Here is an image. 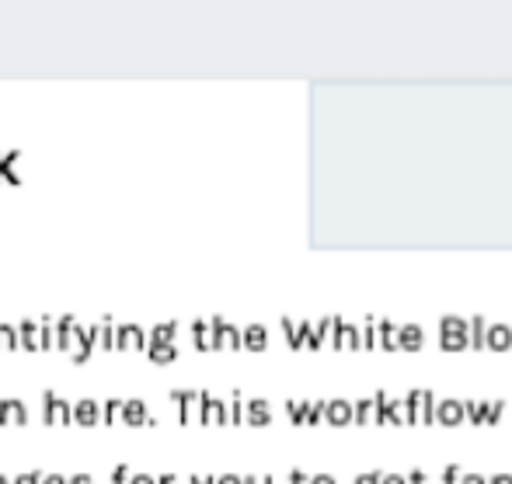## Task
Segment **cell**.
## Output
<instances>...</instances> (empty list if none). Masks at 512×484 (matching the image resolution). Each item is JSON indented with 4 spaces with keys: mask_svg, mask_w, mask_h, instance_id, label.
Returning a JSON list of instances; mask_svg holds the SVG:
<instances>
[{
    "mask_svg": "<svg viewBox=\"0 0 512 484\" xmlns=\"http://www.w3.org/2000/svg\"><path fill=\"white\" fill-rule=\"evenodd\" d=\"M401 408H408L401 418H408V425H432L436 422V397H432V390H411L408 401L401 404Z\"/></svg>",
    "mask_w": 512,
    "mask_h": 484,
    "instance_id": "obj_1",
    "label": "cell"
},
{
    "mask_svg": "<svg viewBox=\"0 0 512 484\" xmlns=\"http://www.w3.org/2000/svg\"><path fill=\"white\" fill-rule=\"evenodd\" d=\"M331 345L335 349H363V335H359V328L356 324H345V321H338V317H331Z\"/></svg>",
    "mask_w": 512,
    "mask_h": 484,
    "instance_id": "obj_2",
    "label": "cell"
},
{
    "mask_svg": "<svg viewBox=\"0 0 512 484\" xmlns=\"http://www.w3.org/2000/svg\"><path fill=\"white\" fill-rule=\"evenodd\" d=\"M401 404L398 401H391V397L380 390L377 397H373V422H391V425H401L405 418H401Z\"/></svg>",
    "mask_w": 512,
    "mask_h": 484,
    "instance_id": "obj_3",
    "label": "cell"
},
{
    "mask_svg": "<svg viewBox=\"0 0 512 484\" xmlns=\"http://www.w3.org/2000/svg\"><path fill=\"white\" fill-rule=\"evenodd\" d=\"M394 342H398V349H405V352H418L425 342L422 324H401V328L394 331Z\"/></svg>",
    "mask_w": 512,
    "mask_h": 484,
    "instance_id": "obj_4",
    "label": "cell"
},
{
    "mask_svg": "<svg viewBox=\"0 0 512 484\" xmlns=\"http://www.w3.org/2000/svg\"><path fill=\"white\" fill-rule=\"evenodd\" d=\"M509 345H512V328H509V324H488V328H485V349L506 352Z\"/></svg>",
    "mask_w": 512,
    "mask_h": 484,
    "instance_id": "obj_5",
    "label": "cell"
},
{
    "mask_svg": "<svg viewBox=\"0 0 512 484\" xmlns=\"http://www.w3.org/2000/svg\"><path fill=\"white\" fill-rule=\"evenodd\" d=\"M436 422H439V425H460V422H464V404L453 401V397L439 401V404H436Z\"/></svg>",
    "mask_w": 512,
    "mask_h": 484,
    "instance_id": "obj_6",
    "label": "cell"
},
{
    "mask_svg": "<svg viewBox=\"0 0 512 484\" xmlns=\"http://www.w3.org/2000/svg\"><path fill=\"white\" fill-rule=\"evenodd\" d=\"M324 418L331 425H349L352 422V404L349 401H328L324 404Z\"/></svg>",
    "mask_w": 512,
    "mask_h": 484,
    "instance_id": "obj_7",
    "label": "cell"
},
{
    "mask_svg": "<svg viewBox=\"0 0 512 484\" xmlns=\"http://www.w3.org/2000/svg\"><path fill=\"white\" fill-rule=\"evenodd\" d=\"M439 335H450V338H467V321L457 314H446L443 324H439Z\"/></svg>",
    "mask_w": 512,
    "mask_h": 484,
    "instance_id": "obj_8",
    "label": "cell"
},
{
    "mask_svg": "<svg viewBox=\"0 0 512 484\" xmlns=\"http://www.w3.org/2000/svg\"><path fill=\"white\" fill-rule=\"evenodd\" d=\"M485 317H471L467 321V345H478V349H485Z\"/></svg>",
    "mask_w": 512,
    "mask_h": 484,
    "instance_id": "obj_9",
    "label": "cell"
},
{
    "mask_svg": "<svg viewBox=\"0 0 512 484\" xmlns=\"http://www.w3.org/2000/svg\"><path fill=\"white\" fill-rule=\"evenodd\" d=\"M265 342H269V335H265L262 324H251V328L244 331V345H248V349L262 352V349H265Z\"/></svg>",
    "mask_w": 512,
    "mask_h": 484,
    "instance_id": "obj_10",
    "label": "cell"
},
{
    "mask_svg": "<svg viewBox=\"0 0 512 484\" xmlns=\"http://www.w3.org/2000/svg\"><path fill=\"white\" fill-rule=\"evenodd\" d=\"M352 422H359V425L373 422V397H366V401L352 404Z\"/></svg>",
    "mask_w": 512,
    "mask_h": 484,
    "instance_id": "obj_11",
    "label": "cell"
},
{
    "mask_svg": "<svg viewBox=\"0 0 512 484\" xmlns=\"http://www.w3.org/2000/svg\"><path fill=\"white\" fill-rule=\"evenodd\" d=\"M394 331H398V324L380 321V345H384L387 352H398V342H394Z\"/></svg>",
    "mask_w": 512,
    "mask_h": 484,
    "instance_id": "obj_12",
    "label": "cell"
},
{
    "mask_svg": "<svg viewBox=\"0 0 512 484\" xmlns=\"http://www.w3.org/2000/svg\"><path fill=\"white\" fill-rule=\"evenodd\" d=\"M248 418H251V422H255V425H265V422H269V404H265V401H251L248 404Z\"/></svg>",
    "mask_w": 512,
    "mask_h": 484,
    "instance_id": "obj_13",
    "label": "cell"
},
{
    "mask_svg": "<svg viewBox=\"0 0 512 484\" xmlns=\"http://www.w3.org/2000/svg\"><path fill=\"white\" fill-rule=\"evenodd\" d=\"M464 418H471L474 425H485V404L467 401V404H464Z\"/></svg>",
    "mask_w": 512,
    "mask_h": 484,
    "instance_id": "obj_14",
    "label": "cell"
},
{
    "mask_svg": "<svg viewBox=\"0 0 512 484\" xmlns=\"http://www.w3.org/2000/svg\"><path fill=\"white\" fill-rule=\"evenodd\" d=\"M502 408H506V404L502 401H485V425H495L502 418Z\"/></svg>",
    "mask_w": 512,
    "mask_h": 484,
    "instance_id": "obj_15",
    "label": "cell"
},
{
    "mask_svg": "<svg viewBox=\"0 0 512 484\" xmlns=\"http://www.w3.org/2000/svg\"><path fill=\"white\" fill-rule=\"evenodd\" d=\"M286 408H290V418H293V422H307L310 404H297V401H290V404H286Z\"/></svg>",
    "mask_w": 512,
    "mask_h": 484,
    "instance_id": "obj_16",
    "label": "cell"
},
{
    "mask_svg": "<svg viewBox=\"0 0 512 484\" xmlns=\"http://www.w3.org/2000/svg\"><path fill=\"white\" fill-rule=\"evenodd\" d=\"M283 328H286V338H290L293 349H297V345H304V342H300V328H293V321H283Z\"/></svg>",
    "mask_w": 512,
    "mask_h": 484,
    "instance_id": "obj_17",
    "label": "cell"
},
{
    "mask_svg": "<svg viewBox=\"0 0 512 484\" xmlns=\"http://www.w3.org/2000/svg\"><path fill=\"white\" fill-rule=\"evenodd\" d=\"M443 484H460V464H450L443 471Z\"/></svg>",
    "mask_w": 512,
    "mask_h": 484,
    "instance_id": "obj_18",
    "label": "cell"
},
{
    "mask_svg": "<svg viewBox=\"0 0 512 484\" xmlns=\"http://www.w3.org/2000/svg\"><path fill=\"white\" fill-rule=\"evenodd\" d=\"M77 418H81V422H95V404L84 401V404H81V411H77Z\"/></svg>",
    "mask_w": 512,
    "mask_h": 484,
    "instance_id": "obj_19",
    "label": "cell"
},
{
    "mask_svg": "<svg viewBox=\"0 0 512 484\" xmlns=\"http://www.w3.org/2000/svg\"><path fill=\"white\" fill-rule=\"evenodd\" d=\"M321 418H324V401H321V404H310L307 422H310V425H317V422H321Z\"/></svg>",
    "mask_w": 512,
    "mask_h": 484,
    "instance_id": "obj_20",
    "label": "cell"
},
{
    "mask_svg": "<svg viewBox=\"0 0 512 484\" xmlns=\"http://www.w3.org/2000/svg\"><path fill=\"white\" fill-rule=\"evenodd\" d=\"M126 408H129V411H126V418H129V422H140V418H143V411H140L143 404H126Z\"/></svg>",
    "mask_w": 512,
    "mask_h": 484,
    "instance_id": "obj_21",
    "label": "cell"
},
{
    "mask_svg": "<svg viewBox=\"0 0 512 484\" xmlns=\"http://www.w3.org/2000/svg\"><path fill=\"white\" fill-rule=\"evenodd\" d=\"M380 484H408V481L401 478V474H384V478H380Z\"/></svg>",
    "mask_w": 512,
    "mask_h": 484,
    "instance_id": "obj_22",
    "label": "cell"
},
{
    "mask_svg": "<svg viewBox=\"0 0 512 484\" xmlns=\"http://www.w3.org/2000/svg\"><path fill=\"white\" fill-rule=\"evenodd\" d=\"M460 484H488V481L478 478V474H464V478H460Z\"/></svg>",
    "mask_w": 512,
    "mask_h": 484,
    "instance_id": "obj_23",
    "label": "cell"
},
{
    "mask_svg": "<svg viewBox=\"0 0 512 484\" xmlns=\"http://www.w3.org/2000/svg\"><path fill=\"white\" fill-rule=\"evenodd\" d=\"M356 484H380V474H363Z\"/></svg>",
    "mask_w": 512,
    "mask_h": 484,
    "instance_id": "obj_24",
    "label": "cell"
},
{
    "mask_svg": "<svg viewBox=\"0 0 512 484\" xmlns=\"http://www.w3.org/2000/svg\"><path fill=\"white\" fill-rule=\"evenodd\" d=\"M408 484H425V474L422 471H411V478H405Z\"/></svg>",
    "mask_w": 512,
    "mask_h": 484,
    "instance_id": "obj_25",
    "label": "cell"
},
{
    "mask_svg": "<svg viewBox=\"0 0 512 484\" xmlns=\"http://www.w3.org/2000/svg\"><path fill=\"white\" fill-rule=\"evenodd\" d=\"M310 484H335V478H328V474H317V478H310Z\"/></svg>",
    "mask_w": 512,
    "mask_h": 484,
    "instance_id": "obj_26",
    "label": "cell"
},
{
    "mask_svg": "<svg viewBox=\"0 0 512 484\" xmlns=\"http://www.w3.org/2000/svg\"><path fill=\"white\" fill-rule=\"evenodd\" d=\"M290 484H310V481L304 478V474L297 471V474H290Z\"/></svg>",
    "mask_w": 512,
    "mask_h": 484,
    "instance_id": "obj_27",
    "label": "cell"
},
{
    "mask_svg": "<svg viewBox=\"0 0 512 484\" xmlns=\"http://www.w3.org/2000/svg\"><path fill=\"white\" fill-rule=\"evenodd\" d=\"M492 484H512V478H509V474H495Z\"/></svg>",
    "mask_w": 512,
    "mask_h": 484,
    "instance_id": "obj_28",
    "label": "cell"
},
{
    "mask_svg": "<svg viewBox=\"0 0 512 484\" xmlns=\"http://www.w3.org/2000/svg\"><path fill=\"white\" fill-rule=\"evenodd\" d=\"M241 484H272L269 478H248V481H241Z\"/></svg>",
    "mask_w": 512,
    "mask_h": 484,
    "instance_id": "obj_29",
    "label": "cell"
},
{
    "mask_svg": "<svg viewBox=\"0 0 512 484\" xmlns=\"http://www.w3.org/2000/svg\"><path fill=\"white\" fill-rule=\"evenodd\" d=\"M46 484H67V481H63V478H49Z\"/></svg>",
    "mask_w": 512,
    "mask_h": 484,
    "instance_id": "obj_30",
    "label": "cell"
},
{
    "mask_svg": "<svg viewBox=\"0 0 512 484\" xmlns=\"http://www.w3.org/2000/svg\"><path fill=\"white\" fill-rule=\"evenodd\" d=\"M220 484H241V481H237V478H223Z\"/></svg>",
    "mask_w": 512,
    "mask_h": 484,
    "instance_id": "obj_31",
    "label": "cell"
},
{
    "mask_svg": "<svg viewBox=\"0 0 512 484\" xmlns=\"http://www.w3.org/2000/svg\"><path fill=\"white\" fill-rule=\"evenodd\" d=\"M74 484H91V478H74Z\"/></svg>",
    "mask_w": 512,
    "mask_h": 484,
    "instance_id": "obj_32",
    "label": "cell"
},
{
    "mask_svg": "<svg viewBox=\"0 0 512 484\" xmlns=\"http://www.w3.org/2000/svg\"><path fill=\"white\" fill-rule=\"evenodd\" d=\"M133 484H150V481H147V478H136Z\"/></svg>",
    "mask_w": 512,
    "mask_h": 484,
    "instance_id": "obj_33",
    "label": "cell"
},
{
    "mask_svg": "<svg viewBox=\"0 0 512 484\" xmlns=\"http://www.w3.org/2000/svg\"><path fill=\"white\" fill-rule=\"evenodd\" d=\"M0 484H7V481H4V478H0Z\"/></svg>",
    "mask_w": 512,
    "mask_h": 484,
    "instance_id": "obj_34",
    "label": "cell"
}]
</instances>
